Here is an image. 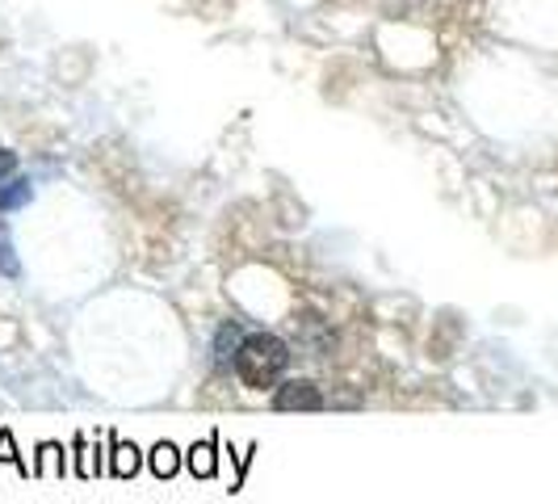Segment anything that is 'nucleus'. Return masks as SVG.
Instances as JSON below:
<instances>
[{"mask_svg": "<svg viewBox=\"0 0 558 504\" xmlns=\"http://www.w3.org/2000/svg\"><path fill=\"white\" fill-rule=\"evenodd\" d=\"M235 374L248 383V387H274L281 379V370L290 365V349L286 340L274 333H252L240 340L235 349Z\"/></svg>", "mask_w": 558, "mask_h": 504, "instance_id": "f257e3e1", "label": "nucleus"}, {"mask_svg": "<svg viewBox=\"0 0 558 504\" xmlns=\"http://www.w3.org/2000/svg\"><path fill=\"white\" fill-rule=\"evenodd\" d=\"M185 463H190V471H194V476H202V479L215 476V467H219V463H215V437L190 449V458H185Z\"/></svg>", "mask_w": 558, "mask_h": 504, "instance_id": "0eeeda50", "label": "nucleus"}, {"mask_svg": "<svg viewBox=\"0 0 558 504\" xmlns=\"http://www.w3.org/2000/svg\"><path fill=\"white\" fill-rule=\"evenodd\" d=\"M240 324H223L219 328V345H215V353H219V362H235V349H240Z\"/></svg>", "mask_w": 558, "mask_h": 504, "instance_id": "6e6552de", "label": "nucleus"}, {"mask_svg": "<svg viewBox=\"0 0 558 504\" xmlns=\"http://www.w3.org/2000/svg\"><path fill=\"white\" fill-rule=\"evenodd\" d=\"M68 471V458H63V446L59 442H43L38 446V458H34V476H63Z\"/></svg>", "mask_w": 558, "mask_h": 504, "instance_id": "7ed1b4c3", "label": "nucleus"}, {"mask_svg": "<svg viewBox=\"0 0 558 504\" xmlns=\"http://www.w3.org/2000/svg\"><path fill=\"white\" fill-rule=\"evenodd\" d=\"M110 449H113V463H110V476L113 479L140 476V449L126 446V442H118V437H110Z\"/></svg>", "mask_w": 558, "mask_h": 504, "instance_id": "f03ea898", "label": "nucleus"}, {"mask_svg": "<svg viewBox=\"0 0 558 504\" xmlns=\"http://www.w3.org/2000/svg\"><path fill=\"white\" fill-rule=\"evenodd\" d=\"M0 463H13L22 476H34V467H29V463H22V454L13 449V433H9V429H0Z\"/></svg>", "mask_w": 558, "mask_h": 504, "instance_id": "1a4fd4ad", "label": "nucleus"}, {"mask_svg": "<svg viewBox=\"0 0 558 504\" xmlns=\"http://www.w3.org/2000/svg\"><path fill=\"white\" fill-rule=\"evenodd\" d=\"M177 471H181V449L172 446V442H160V446L151 449V476L172 479Z\"/></svg>", "mask_w": 558, "mask_h": 504, "instance_id": "39448f33", "label": "nucleus"}, {"mask_svg": "<svg viewBox=\"0 0 558 504\" xmlns=\"http://www.w3.org/2000/svg\"><path fill=\"white\" fill-rule=\"evenodd\" d=\"M29 202V181L26 177H13V181H0V211H17Z\"/></svg>", "mask_w": 558, "mask_h": 504, "instance_id": "423d86ee", "label": "nucleus"}, {"mask_svg": "<svg viewBox=\"0 0 558 504\" xmlns=\"http://www.w3.org/2000/svg\"><path fill=\"white\" fill-rule=\"evenodd\" d=\"M13 168H17V156H13L9 147H0V181H4V177H13Z\"/></svg>", "mask_w": 558, "mask_h": 504, "instance_id": "9b49d317", "label": "nucleus"}, {"mask_svg": "<svg viewBox=\"0 0 558 504\" xmlns=\"http://www.w3.org/2000/svg\"><path fill=\"white\" fill-rule=\"evenodd\" d=\"M278 408H319V392L311 383H286L278 387Z\"/></svg>", "mask_w": 558, "mask_h": 504, "instance_id": "20e7f679", "label": "nucleus"}, {"mask_svg": "<svg viewBox=\"0 0 558 504\" xmlns=\"http://www.w3.org/2000/svg\"><path fill=\"white\" fill-rule=\"evenodd\" d=\"M0 269L9 274V278H17V261H13V244H9V236L0 231Z\"/></svg>", "mask_w": 558, "mask_h": 504, "instance_id": "9d476101", "label": "nucleus"}]
</instances>
